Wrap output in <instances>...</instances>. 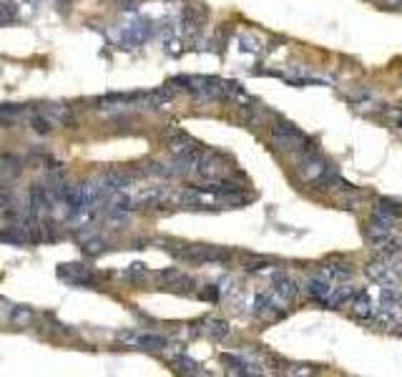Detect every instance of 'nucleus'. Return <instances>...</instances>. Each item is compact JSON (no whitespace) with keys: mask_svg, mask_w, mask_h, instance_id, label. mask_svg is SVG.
I'll list each match as a JSON object with an SVG mask.
<instances>
[{"mask_svg":"<svg viewBox=\"0 0 402 377\" xmlns=\"http://www.w3.org/2000/svg\"><path fill=\"white\" fill-rule=\"evenodd\" d=\"M297 171H300L302 182L312 184V186H329V184L337 179V174L332 171V166H329L327 161L322 159L315 149H309V151H302L300 153Z\"/></svg>","mask_w":402,"mask_h":377,"instance_id":"f257e3e1","label":"nucleus"},{"mask_svg":"<svg viewBox=\"0 0 402 377\" xmlns=\"http://www.w3.org/2000/svg\"><path fill=\"white\" fill-rule=\"evenodd\" d=\"M271 144L277 146L279 151H294V153L315 149V146L309 144V138L304 136L297 126L284 124V121H279V124L271 126Z\"/></svg>","mask_w":402,"mask_h":377,"instance_id":"f03ea898","label":"nucleus"},{"mask_svg":"<svg viewBox=\"0 0 402 377\" xmlns=\"http://www.w3.org/2000/svg\"><path fill=\"white\" fill-rule=\"evenodd\" d=\"M164 144L168 146V151L174 153V156H186V153L199 151L197 141H194L186 131L176 129V126H171V129L164 131Z\"/></svg>","mask_w":402,"mask_h":377,"instance_id":"7ed1b4c3","label":"nucleus"},{"mask_svg":"<svg viewBox=\"0 0 402 377\" xmlns=\"http://www.w3.org/2000/svg\"><path fill=\"white\" fill-rule=\"evenodd\" d=\"M197 171L206 179H221V176H229L232 171V161L219 156V153H204L199 156V166Z\"/></svg>","mask_w":402,"mask_h":377,"instance_id":"20e7f679","label":"nucleus"},{"mask_svg":"<svg viewBox=\"0 0 402 377\" xmlns=\"http://www.w3.org/2000/svg\"><path fill=\"white\" fill-rule=\"evenodd\" d=\"M271 297L277 299L279 307H287L289 302L297 299V284L284 274H274V282H271Z\"/></svg>","mask_w":402,"mask_h":377,"instance_id":"39448f33","label":"nucleus"},{"mask_svg":"<svg viewBox=\"0 0 402 377\" xmlns=\"http://www.w3.org/2000/svg\"><path fill=\"white\" fill-rule=\"evenodd\" d=\"M151 33H154L151 23L133 21V23H129V25H124V30H121V41H124V45H131V48H136V45H141L144 41H148V36H151Z\"/></svg>","mask_w":402,"mask_h":377,"instance_id":"423d86ee","label":"nucleus"},{"mask_svg":"<svg viewBox=\"0 0 402 377\" xmlns=\"http://www.w3.org/2000/svg\"><path fill=\"white\" fill-rule=\"evenodd\" d=\"M41 114H43L48 121H51L53 126H66V129H76V116L74 111L68 109V106H63V103H48V106H43L41 109Z\"/></svg>","mask_w":402,"mask_h":377,"instance_id":"0eeeda50","label":"nucleus"},{"mask_svg":"<svg viewBox=\"0 0 402 377\" xmlns=\"http://www.w3.org/2000/svg\"><path fill=\"white\" fill-rule=\"evenodd\" d=\"M28 206L33 217H43L45 211L53 209V199L48 194V186H41V184H33L28 191Z\"/></svg>","mask_w":402,"mask_h":377,"instance_id":"6e6552de","label":"nucleus"},{"mask_svg":"<svg viewBox=\"0 0 402 377\" xmlns=\"http://www.w3.org/2000/svg\"><path fill=\"white\" fill-rule=\"evenodd\" d=\"M304 290H307V294L315 302H320V305H327L329 307V297H332V290H335V284L329 282L327 277H312V279H307V284H304Z\"/></svg>","mask_w":402,"mask_h":377,"instance_id":"1a4fd4ad","label":"nucleus"},{"mask_svg":"<svg viewBox=\"0 0 402 377\" xmlns=\"http://www.w3.org/2000/svg\"><path fill=\"white\" fill-rule=\"evenodd\" d=\"M204 25V10L201 8H183L181 13V33L186 38H197Z\"/></svg>","mask_w":402,"mask_h":377,"instance_id":"9d476101","label":"nucleus"},{"mask_svg":"<svg viewBox=\"0 0 402 377\" xmlns=\"http://www.w3.org/2000/svg\"><path fill=\"white\" fill-rule=\"evenodd\" d=\"M367 277L372 279L377 287H395L397 284V274L392 272L388 261H372L370 267H367Z\"/></svg>","mask_w":402,"mask_h":377,"instance_id":"9b49d317","label":"nucleus"},{"mask_svg":"<svg viewBox=\"0 0 402 377\" xmlns=\"http://www.w3.org/2000/svg\"><path fill=\"white\" fill-rule=\"evenodd\" d=\"M98 182H101V186L106 188V194H111V191H126V188L131 186L133 182V174H129V171H106V174L98 176Z\"/></svg>","mask_w":402,"mask_h":377,"instance_id":"f8f14e48","label":"nucleus"},{"mask_svg":"<svg viewBox=\"0 0 402 377\" xmlns=\"http://www.w3.org/2000/svg\"><path fill=\"white\" fill-rule=\"evenodd\" d=\"M58 274L63 277V279H68L71 284H80V287H91V284H96L93 274H91L83 264H60Z\"/></svg>","mask_w":402,"mask_h":377,"instance_id":"ddd939ff","label":"nucleus"},{"mask_svg":"<svg viewBox=\"0 0 402 377\" xmlns=\"http://www.w3.org/2000/svg\"><path fill=\"white\" fill-rule=\"evenodd\" d=\"M352 307V314L357 319H362V322H375V312H377V307L370 302V297L367 294H357L355 292V297L350 299V305Z\"/></svg>","mask_w":402,"mask_h":377,"instance_id":"4468645a","label":"nucleus"},{"mask_svg":"<svg viewBox=\"0 0 402 377\" xmlns=\"http://www.w3.org/2000/svg\"><path fill=\"white\" fill-rule=\"evenodd\" d=\"M124 342L129 345H136V347L144 349H166L168 340L161 337V334H124Z\"/></svg>","mask_w":402,"mask_h":377,"instance_id":"2eb2a0df","label":"nucleus"},{"mask_svg":"<svg viewBox=\"0 0 402 377\" xmlns=\"http://www.w3.org/2000/svg\"><path fill=\"white\" fill-rule=\"evenodd\" d=\"M23 121L28 124L30 131H36V133H41V136H48V133H51V131L56 129V126H53L51 121H48V118H45L43 114H41V111H30V114L25 118H23Z\"/></svg>","mask_w":402,"mask_h":377,"instance_id":"dca6fc26","label":"nucleus"},{"mask_svg":"<svg viewBox=\"0 0 402 377\" xmlns=\"http://www.w3.org/2000/svg\"><path fill=\"white\" fill-rule=\"evenodd\" d=\"M221 363L229 365V372H234V375H259V372H262V370H256V365L247 363V360H241V357L224 355L221 357Z\"/></svg>","mask_w":402,"mask_h":377,"instance_id":"f3484780","label":"nucleus"},{"mask_svg":"<svg viewBox=\"0 0 402 377\" xmlns=\"http://www.w3.org/2000/svg\"><path fill=\"white\" fill-rule=\"evenodd\" d=\"M171 367H174L176 372H183V375H201V367H199V363H194V360H189V357H183V355H179V357H174L171 360Z\"/></svg>","mask_w":402,"mask_h":377,"instance_id":"a211bd4d","label":"nucleus"},{"mask_svg":"<svg viewBox=\"0 0 402 377\" xmlns=\"http://www.w3.org/2000/svg\"><path fill=\"white\" fill-rule=\"evenodd\" d=\"M204 325V334H209L212 340H224L229 334V325L224 319H206Z\"/></svg>","mask_w":402,"mask_h":377,"instance_id":"6ab92c4d","label":"nucleus"},{"mask_svg":"<svg viewBox=\"0 0 402 377\" xmlns=\"http://www.w3.org/2000/svg\"><path fill=\"white\" fill-rule=\"evenodd\" d=\"M322 277H327L329 282H332V279H344V277H350V267H347V264H339V261H337V264H324V269H322Z\"/></svg>","mask_w":402,"mask_h":377,"instance_id":"aec40b11","label":"nucleus"},{"mask_svg":"<svg viewBox=\"0 0 402 377\" xmlns=\"http://www.w3.org/2000/svg\"><path fill=\"white\" fill-rule=\"evenodd\" d=\"M80 249H83V254H88V257H101L103 252H106V241L98 239V237H88L83 244H80Z\"/></svg>","mask_w":402,"mask_h":377,"instance_id":"412c9836","label":"nucleus"},{"mask_svg":"<svg viewBox=\"0 0 402 377\" xmlns=\"http://www.w3.org/2000/svg\"><path fill=\"white\" fill-rule=\"evenodd\" d=\"M10 319H13V325L18 327H25L33 322V312L30 310H25V307H15L13 312H10Z\"/></svg>","mask_w":402,"mask_h":377,"instance_id":"4be33fe9","label":"nucleus"},{"mask_svg":"<svg viewBox=\"0 0 402 377\" xmlns=\"http://www.w3.org/2000/svg\"><path fill=\"white\" fill-rule=\"evenodd\" d=\"M174 25H176L174 21H161L159 25L154 28V33H159L164 41H171V36H174V30H176Z\"/></svg>","mask_w":402,"mask_h":377,"instance_id":"5701e85b","label":"nucleus"},{"mask_svg":"<svg viewBox=\"0 0 402 377\" xmlns=\"http://www.w3.org/2000/svg\"><path fill=\"white\" fill-rule=\"evenodd\" d=\"M10 206H15V196L10 191H5V188H0V214L10 209Z\"/></svg>","mask_w":402,"mask_h":377,"instance_id":"b1692460","label":"nucleus"},{"mask_svg":"<svg viewBox=\"0 0 402 377\" xmlns=\"http://www.w3.org/2000/svg\"><path fill=\"white\" fill-rule=\"evenodd\" d=\"M377 214H385V217L395 219L397 214H400V209H395V204H390V202H380V204H377Z\"/></svg>","mask_w":402,"mask_h":377,"instance_id":"393cba45","label":"nucleus"},{"mask_svg":"<svg viewBox=\"0 0 402 377\" xmlns=\"http://www.w3.org/2000/svg\"><path fill=\"white\" fill-rule=\"evenodd\" d=\"M144 274H146L144 264H131V269H129V277H131V279H141Z\"/></svg>","mask_w":402,"mask_h":377,"instance_id":"a878e982","label":"nucleus"},{"mask_svg":"<svg viewBox=\"0 0 402 377\" xmlns=\"http://www.w3.org/2000/svg\"><path fill=\"white\" fill-rule=\"evenodd\" d=\"M201 297L204 299H219V290H216V287H209V290L201 292Z\"/></svg>","mask_w":402,"mask_h":377,"instance_id":"bb28decb","label":"nucleus"},{"mask_svg":"<svg viewBox=\"0 0 402 377\" xmlns=\"http://www.w3.org/2000/svg\"><path fill=\"white\" fill-rule=\"evenodd\" d=\"M68 3H71V0H58V6L63 8V10H66V8H68Z\"/></svg>","mask_w":402,"mask_h":377,"instance_id":"cd10ccee","label":"nucleus"}]
</instances>
